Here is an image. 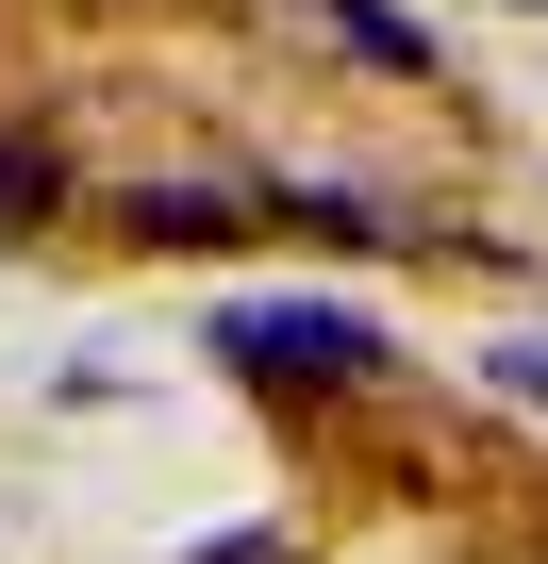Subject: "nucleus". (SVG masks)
<instances>
[{
  "label": "nucleus",
  "mask_w": 548,
  "mask_h": 564,
  "mask_svg": "<svg viewBox=\"0 0 548 564\" xmlns=\"http://www.w3.org/2000/svg\"><path fill=\"white\" fill-rule=\"evenodd\" d=\"M200 366L216 382H249L266 415H333V399H383L399 382V316H366V300H216L200 316Z\"/></svg>",
  "instance_id": "1"
},
{
  "label": "nucleus",
  "mask_w": 548,
  "mask_h": 564,
  "mask_svg": "<svg viewBox=\"0 0 548 564\" xmlns=\"http://www.w3.org/2000/svg\"><path fill=\"white\" fill-rule=\"evenodd\" d=\"M266 216H283V183H266V166H166V183L117 199L133 249H233V232H266Z\"/></svg>",
  "instance_id": "2"
},
{
  "label": "nucleus",
  "mask_w": 548,
  "mask_h": 564,
  "mask_svg": "<svg viewBox=\"0 0 548 564\" xmlns=\"http://www.w3.org/2000/svg\"><path fill=\"white\" fill-rule=\"evenodd\" d=\"M283 232H316V249H416L432 216H416L383 166H300V183H283Z\"/></svg>",
  "instance_id": "3"
},
{
  "label": "nucleus",
  "mask_w": 548,
  "mask_h": 564,
  "mask_svg": "<svg viewBox=\"0 0 548 564\" xmlns=\"http://www.w3.org/2000/svg\"><path fill=\"white\" fill-rule=\"evenodd\" d=\"M333 51H350V67H383V84H432V67H449V34H432V18H399V0H333Z\"/></svg>",
  "instance_id": "4"
},
{
  "label": "nucleus",
  "mask_w": 548,
  "mask_h": 564,
  "mask_svg": "<svg viewBox=\"0 0 548 564\" xmlns=\"http://www.w3.org/2000/svg\"><path fill=\"white\" fill-rule=\"evenodd\" d=\"M51 216H67V150H51L34 117H0V249L51 232Z\"/></svg>",
  "instance_id": "5"
},
{
  "label": "nucleus",
  "mask_w": 548,
  "mask_h": 564,
  "mask_svg": "<svg viewBox=\"0 0 548 564\" xmlns=\"http://www.w3.org/2000/svg\"><path fill=\"white\" fill-rule=\"evenodd\" d=\"M482 382H498L515 415H548V316H498V333H482Z\"/></svg>",
  "instance_id": "6"
}]
</instances>
